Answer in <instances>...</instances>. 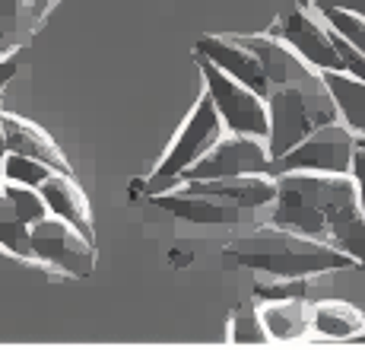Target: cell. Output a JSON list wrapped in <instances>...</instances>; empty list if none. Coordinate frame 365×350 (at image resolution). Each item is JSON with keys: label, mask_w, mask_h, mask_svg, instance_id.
<instances>
[{"label": "cell", "mask_w": 365, "mask_h": 350, "mask_svg": "<svg viewBox=\"0 0 365 350\" xmlns=\"http://www.w3.org/2000/svg\"><path fill=\"white\" fill-rule=\"evenodd\" d=\"M273 179L277 198L267 207V223L334 245L353 258L356 268H365V216L353 175L283 172Z\"/></svg>", "instance_id": "6da1fadb"}, {"label": "cell", "mask_w": 365, "mask_h": 350, "mask_svg": "<svg viewBox=\"0 0 365 350\" xmlns=\"http://www.w3.org/2000/svg\"><path fill=\"white\" fill-rule=\"evenodd\" d=\"M222 261L267 277H327L334 271L356 268V261L334 245L308 239L292 229L261 223L222 249Z\"/></svg>", "instance_id": "7a4b0ae2"}, {"label": "cell", "mask_w": 365, "mask_h": 350, "mask_svg": "<svg viewBox=\"0 0 365 350\" xmlns=\"http://www.w3.org/2000/svg\"><path fill=\"white\" fill-rule=\"evenodd\" d=\"M267 153L270 159L283 156L286 150L318 131L321 124L336 121V105L324 86V76L318 83H292V86H277L267 96Z\"/></svg>", "instance_id": "3957f363"}, {"label": "cell", "mask_w": 365, "mask_h": 350, "mask_svg": "<svg viewBox=\"0 0 365 350\" xmlns=\"http://www.w3.org/2000/svg\"><path fill=\"white\" fill-rule=\"evenodd\" d=\"M222 134H226V128H222L210 96L203 93L197 105L191 109V115L185 118V124L178 128V134H175L172 146L165 150V156L159 159V166L153 169V175L146 181H137V185L143 188V194H159V191H168V188L181 185V175L191 169Z\"/></svg>", "instance_id": "277c9868"}, {"label": "cell", "mask_w": 365, "mask_h": 350, "mask_svg": "<svg viewBox=\"0 0 365 350\" xmlns=\"http://www.w3.org/2000/svg\"><path fill=\"white\" fill-rule=\"evenodd\" d=\"M359 146V137L340 121L321 124L308 137H302L292 150L283 156L270 159L267 175H283V172H321V175H349L353 166V153Z\"/></svg>", "instance_id": "5b68a950"}, {"label": "cell", "mask_w": 365, "mask_h": 350, "mask_svg": "<svg viewBox=\"0 0 365 350\" xmlns=\"http://www.w3.org/2000/svg\"><path fill=\"white\" fill-rule=\"evenodd\" d=\"M200 76H203V93L210 96L216 115H220L226 134H248V137H267L270 121H267V102L255 89L242 86L229 74H222L220 67H213L210 61L197 58Z\"/></svg>", "instance_id": "8992f818"}, {"label": "cell", "mask_w": 365, "mask_h": 350, "mask_svg": "<svg viewBox=\"0 0 365 350\" xmlns=\"http://www.w3.org/2000/svg\"><path fill=\"white\" fill-rule=\"evenodd\" d=\"M270 35L283 39L305 64L327 74V70H343L340 51H336L334 29L324 23L314 6H283L279 19L273 23Z\"/></svg>", "instance_id": "52a82bcc"}, {"label": "cell", "mask_w": 365, "mask_h": 350, "mask_svg": "<svg viewBox=\"0 0 365 350\" xmlns=\"http://www.w3.org/2000/svg\"><path fill=\"white\" fill-rule=\"evenodd\" d=\"M32 258L58 268L67 277H89L96 268V245L83 233H76L70 223L48 214L45 220L29 226Z\"/></svg>", "instance_id": "ba28073f"}, {"label": "cell", "mask_w": 365, "mask_h": 350, "mask_svg": "<svg viewBox=\"0 0 365 350\" xmlns=\"http://www.w3.org/2000/svg\"><path fill=\"white\" fill-rule=\"evenodd\" d=\"M270 169V153L264 137L248 134H222L207 153L191 166L181 181L200 179H235V175H267Z\"/></svg>", "instance_id": "9c48e42d"}, {"label": "cell", "mask_w": 365, "mask_h": 350, "mask_svg": "<svg viewBox=\"0 0 365 350\" xmlns=\"http://www.w3.org/2000/svg\"><path fill=\"white\" fill-rule=\"evenodd\" d=\"M194 54L203 61H210L213 67H220L222 74H229L232 80L242 83V86L255 89V93L267 102L270 83H267L257 54L245 45V39H238V35H203L197 45H194Z\"/></svg>", "instance_id": "30bf717a"}, {"label": "cell", "mask_w": 365, "mask_h": 350, "mask_svg": "<svg viewBox=\"0 0 365 350\" xmlns=\"http://www.w3.org/2000/svg\"><path fill=\"white\" fill-rule=\"evenodd\" d=\"M153 204L159 210H168L172 216L185 223H194V226H242L245 220H251L255 214L248 210L235 207V204H226L220 198H210V194H200V191H159V194H150Z\"/></svg>", "instance_id": "8fae6325"}, {"label": "cell", "mask_w": 365, "mask_h": 350, "mask_svg": "<svg viewBox=\"0 0 365 350\" xmlns=\"http://www.w3.org/2000/svg\"><path fill=\"white\" fill-rule=\"evenodd\" d=\"M187 191H200L210 198H220L226 204H235L248 214L267 210L277 198V179L273 175H235V179H200V181H181Z\"/></svg>", "instance_id": "7c38bea8"}, {"label": "cell", "mask_w": 365, "mask_h": 350, "mask_svg": "<svg viewBox=\"0 0 365 350\" xmlns=\"http://www.w3.org/2000/svg\"><path fill=\"white\" fill-rule=\"evenodd\" d=\"M0 131H4L6 150L10 153H23V156L38 159V163H45L51 172L73 175L67 156L61 153V146L54 144L51 134H45L38 124L26 121V118H19V115H6V111H0Z\"/></svg>", "instance_id": "4fadbf2b"}, {"label": "cell", "mask_w": 365, "mask_h": 350, "mask_svg": "<svg viewBox=\"0 0 365 350\" xmlns=\"http://www.w3.org/2000/svg\"><path fill=\"white\" fill-rule=\"evenodd\" d=\"M38 194L45 201L48 214L58 216V220L70 223L76 233H83L89 242H93V214H89V201L86 194L80 191V185L73 181V175L64 172H51L45 181L38 185Z\"/></svg>", "instance_id": "5bb4252c"}, {"label": "cell", "mask_w": 365, "mask_h": 350, "mask_svg": "<svg viewBox=\"0 0 365 350\" xmlns=\"http://www.w3.org/2000/svg\"><path fill=\"white\" fill-rule=\"evenodd\" d=\"M308 334L324 341H356L365 334V312L346 299H321L308 306Z\"/></svg>", "instance_id": "9a60e30c"}, {"label": "cell", "mask_w": 365, "mask_h": 350, "mask_svg": "<svg viewBox=\"0 0 365 350\" xmlns=\"http://www.w3.org/2000/svg\"><path fill=\"white\" fill-rule=\"evenodd\" d=\"M324 86L336 105V121L346 124L356 137H365V83L356 76L343 74V70H327Z\"/></svg>", "instance_id": "2e32d148"}, {"label": "cell", "mask_w": 365, "mask_h": 350, "mask_svg": "<svg viewBox=\"0 0 365 350\" xmlns=\"http://www.w3.org/2000/svg\"><path fill=\"white\" fill-rule=\"evenodd\" d=\"M257 312L267 328V338L277 344L308 338V299H273L257 306Z\"/></svg>", "instance_id": "e0dca14e"}, {"label": "cell", "mask_w": 365, "mask_h": 350, "mask_svg": "<svg viewBox=\"0 0 365 350\" xmlns=\"http://www.w3.org/2000/svg\"><path fill=\"white\" fill-rule=\"evenodd\" d=\"M0 249L10 251L16 258H32V242H29V226L13 214V207L6 204V198L0 194Z\"/></svg>", "instance_id": "ac0fdd59"}, {"label": "cell", "mask_w": 365, "mask_h": 350, "mask_svg": "<svg viewBox=\"0 0 365 350\" xmlns=\"http://www.w3.org/2000/svg\"><path fill=\"white\" fill-rule=\"evenodd\" d=\"M226 341L229 344H270L257 306H242V309L232 312V319L226 325Z\"/></svg>", "instance_id": "d6986e66"}, {"label": "cell", "mask_w": 365, "mask_h": 350, "mask_svg": "<svg viewBox=\"0 0 365 350\" xmlns=\"http://www.w3.org/2000/svg\"><path fill=\"white\" fill-rule=\"evenodd\" d=\"M0 194L6 198V204L13 207V214L19 216V220L26 223V226H32V223L45 220L48 216V207L45 201H41L38 188H26V185H0Z\"/></svg>", "instance_id": "ffe728a7"}, {"label": "cell", "mask_w": 365, "mask_h": 350, "mask_svg": "<svg viewBox=\"0 0 365 350\" xmlns=\"http://www.w3.org/2000/svg\"><path fill=\"white\" fill-rule=\"evenodd\" d=\"M314 10L324 16V23L331 26L346 45H353L356 51L365 54V19L362 16H356V13H349V10H340V6H314Z\"/></svg>", "instance_id": "44dd1931"}, {"label": "cell", "mask_w": 365, "mask_h": 350, "mask_svg": "<svg viewBox=\"0 0 365 350\" xmlns=\"http://www.w3.org/2000/svg\"><path fill=\"white\" fill-rule=\"evenodd\" d=\"M314 277H270L255 284L257 303H273V299H308Z\"/></svg>", "instance_id": "7402d4cb"}, {"label": "cell", "mask_w": 365, "mask_h": 350, "mask_svg": "<svg viewBox=\"0 0 365 350\" xmlns=\"http://www.w3.org/2000/svg\"><path fill=\"white\" fill-rule=\"evenodd\" d=\"M0 175H4L6 181H13V185L38 188L41 181L51 175V169H48L45 163H38V159L23 156V153H6L4 166H0Z\"/></svg>", "instance_id": "603a6c76"}, {"label": "cell", "mask_w": 365, "mask_h": 350, "mask_svg": "<svg viewBox=\"0 0 365 350\" xmlns=\"http://www.w3.org/2000/svg\"><path fill=\"white\" fill-rule=\"evenodd\" d=\"M19 29V0H0V58L13 51Z\"/></svg>", "instance_id": "cb8c5ba5"}, {"label": "cell", "mask_w": 365, "mask_h": 350, "mask_svg": "<svg viewBox=\"0 0 365 350\" xmlns=\"http://www.w3.org/2000/svg\"><path fill=\"white\" fill-rule=\"evenodd\" d=\"M349 175H353V181H356V198H359V210L365 216V144L362 140H359V146H356V153H353Z\"/></svg>", "instance_id": "d4e9b609"}, {"label": "cell", "mask_w": 365, "mask_h": 350, "mask_svg": "<svg viewBox=\"0 0 365 350\" xmlns=\"http://www.w3.org/2000/svg\"><path fill=\"white\" fill-rule=\"evenodd\" d=\"M312 6H340V10H349L365 19V0H314Z\"/></svg>", "instance_id": "484cf974"}, {"label": "cell", "mask_w": 365, "mask_h": 350, "mask_svg": "<svg viewBox=\"0 0 365 350\" xmlns=\"http://www.w3.org/2000/svg\"><path fill=\"white\" fill-rule=\"evenodd\" d=\"M16 70H19V58L16 54H4V58H0V89L6 86V83L13 80V76H16Z\"/></svg>", "instance_id": "4316f807"}, {"label": "cell", "mask_w": 365, "mask_h": 350, "mask_svg": "<svg viewBox=\"0 0 365 350\" xmlns=\"http://www.w3.org/2000/svg\"><path fill=\"white\" fill-rule=\"evenodd\" d=\"M6 153H10V150H6V140H4V131H0V166H4Z\"/></svg>", "instance_id": "83f0119b"}, {"label": "cell", "mask_w": 365, "mask_h": 350, "mask_svg": "<svg viewBox=\"0 0 365 350\" xmlns=\"http://www.w3.org/2000/svg\"><path fill=\"white\" fill-rule=\"evenodd\" d=\"M314 0H286V6H312Z\"/></svg>", "instance_id": "f1b7e54d"}, {"label": "cell", "mask_w": 365, "mask_h": 350, "mask_svg": "<svg viewBox=\"0 0 365 350\" xmlns=\"http://www.w3.org/2000/svg\"><path fill=\"white\" fill-rule=\"evenodd\" d=\"M48 4H51V0H35V6H38V10H48Z\"/></svg>", "instance_id": "f546056e"}, {"label": "cell", "mask_w": 365, "mask_h": 350, "mask_svg": "<svg viewBox=\"0 0 365 350\" xmlns=\"http://www.w3.org/2000/svg\"><path fill=\"white\" fill-rule=\"evenodd\" d=\"M362 144H365V137H362Z\"/></svg>", "instance_id": "4dcf8cb0"}]
</instances>
